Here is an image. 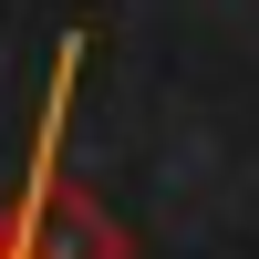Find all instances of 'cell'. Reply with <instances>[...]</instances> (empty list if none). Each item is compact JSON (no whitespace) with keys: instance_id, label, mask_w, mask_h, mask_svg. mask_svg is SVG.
I'll list each match as a JSON object with an SVG mask.
<instances>
[{"instance_id":"cell-1","label":"cell","mask_w":259,"mask_h":259,"mask_svg":"<svg viewBox=\"0 0 259 259\" xmlns=\"http://www.w3.org/2000/svg\"><path fill=\"white\" fill-rule=\"evenodd\" d=\"M94 31H62L52 41V83H41V114H31V156H21V187L0 197V259H62L52 249V197H62V124H73V83Z\"/></svg>"}]
</instances>
